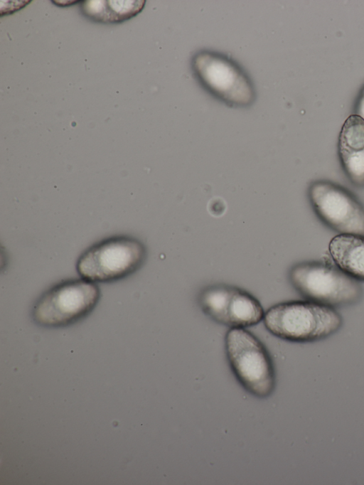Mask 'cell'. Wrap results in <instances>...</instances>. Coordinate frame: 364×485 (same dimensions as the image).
I'll use <instances>...</instances> for the list:
<instances>
[{"label":"cell","instance_id":"3","mask_svg":"<svg viewBox=\"0 0 364 485\" xmlns=\"http://www.w3.org/2000/svg\"><path fill=\"white\" fill-rule=\"evenodd\" d=\"M225 346L230 367L245 390L258 398L271 395L275 388V372L262 341L246 329L230 328Z\"/></svg>","mask_w":364,"mask_h":485},{"label":"cell","instance_id":"9","mask_svg":"<svg viewBox=\"0 0 364 485\" xmlns=\"http://www.w3.org/2000/svg\"><path fill=\"white\" fill-rule=\"evenodd\" d=\"M338 151L342 168L358 187H364V119L353 114L345 120L338 137Z\"/></svg>","mask_w":364,"mask_h":485},{"label":"cell","instance_id":"7","mask_svg":"<svg viewBox=\"0 0 364 485\" xmlns=\"http://www.w3.org/2000/svg\"><path fill=\"white\" fill-rule=\"evenodd\" d=\"M308 196L318 218L339 234L364 236V207L343 187L326 180L311 183Z\"/></svg>","mask_w":364,"mask_h":485},{"label":"cell","instance_id":"11","mask_svg":"<svg viewBox=\"0 0 364 485\" xmlns=\"http://www.w3.org/2000/svg\"><path fill=\"white\" fill-rule=\"evenodd\" d=\"M145 1H87L82 4L85 14L105 23L120 22L139 13Z\"/></svg>","mask_w":364,"mask_h":485},{"label":"cell","instance_id":"2","mask_svg":"<svg viewBox=\"0 0 364 485\" xmlns=\"http://www.w3.org/2000/svg\"><path fill=\"white\" fill-rule=\"evenodd\" d=\"M191 68L201 87L227 106L247 108L255 102L256 91L252 79L229 55L202 49L193 55Z\"/></svg>","mask_w":364,"mask_h":485},{"label":"cell","instance_id":"5","mask_svg":"<svg viewBox=\"0 0 364 485\" xmlns=\"http://www.w3.org/2000/svg\"><path fill=\"white\" fill-rule=\"evenodd\" d=\"M293 287L306 299L331 307L356 304L363 296L359 281L337 267L318 262H303L289 272Z\"/></svg>","mask_w":364,"mask_h":485},{"label":"cell","instance_id":"1","mask_svg":"<svg viewBox=\"0 0 364 485\" xmlns=\"http://www.w3.org/2000/svg\"><path fill=\"white\" fill-rule=\"evenodd\" d=\"M263 321L273 336L296 343L326 339L343 324L342 316L335 308L307 299L276 304L264 312Z\"/></svg>","mask_w":364,"mask_h":485},{"label":"cell","instance_id":"8","mask_svg":"<svg viewBox=\"0 0 364 485\" xmlns=\"http://www.w3.org/2000/svg\"><path fill=\"white\" fill-rule=\"evenodd\" d=\"M203 313L215 322L230 328H247L263 320L260 302L248 292L224 284L210 285L198 296Z\"/></svg>","mask_w":364,"mask_h":485},{"label":"cell","instance_id":"12","mask_svg":"<svg viewBox=\"0 0 364 485\" xmlns=\"http://www.w3.org/2000/svg\"><path fill=\"white\" fill-rule=\"evenodd\" d=\"M355 114L358 115L364 119V86L358 95L355 106Z\"/></svg>","mask_w":364,"mask_h":485},{"label":"cell","instance_id":"10","mask_svg":"<svg viewBox=\"0 0 364 485\" xmlns=\"http://www.w3.org/2000/svg\"><path fill=\"white\" fill-rule=\"evenodd\" d=\"M328 250L338 268L364 282V236L339 234L330 241Z\"/></svg>","mask_w":364,"mask_h":485},{"label":"cell","instance_id":"6","mask_svg":"<svg viewBox=\"0 0 364 485\" xmlns=\"http://www.w3.org/2000/svg\"><path fill=\"white\" fill-rule=\"evenodd\" d=\"M100 298V290L96 283L81 277L65 280L48 289L36 300L32 317L43 326H68L87 316Z\"/></svg>","mask_w":364,"mask_h":485},{"label":"cell","instance_id":"4","mask_svg":"<svg viewBox=\"0 0 364 485\" xmlns=\"http://www.w3.org/2000/svg\"><path fill=\"white\" fill-rule=\"evenodd\" d=\"M144 245L127 235L109 238L92 245L78 258L76 270L82 279L94 283L113 282L124 279L143 265Z\"/></svg>","mask_w":364,"mask_h":485}]
</instances>
